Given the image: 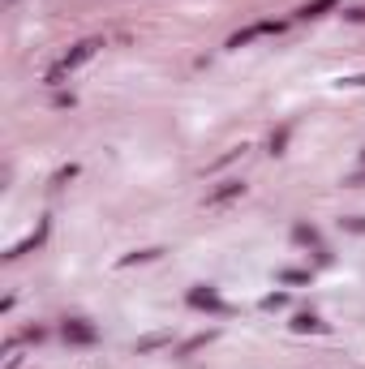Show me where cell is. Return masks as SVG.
Returning a JSON list of instances; mask_svg holds the SVG:
<instances>
[{"mask_svg": "<svg viewBox=\"0 0 365 369\" xmlns=\"http://www.w3.org/2000/svg\"><path fill=\"white\" fill-rule=\"evenodd\" d=\"M322 9H331V0H318V5H309V9H301L305 17H314V13H322Z\"/></svg>", "mask_w": 365, "mask_h": 369, "instance_id": "cell-1", "label": "cell"}]
</instances>
